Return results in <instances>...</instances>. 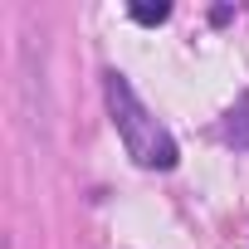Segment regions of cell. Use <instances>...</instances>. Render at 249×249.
Here are the masks:
<instances>
[{
    "instance_id": "1",
    "label": "cell",
    "mask_w": 249,
    "mask_h": 249,
    "mask_svg": "<svg viewBox=\"0 0 249 249\" xmlns=\"http://www.w3.org/2000/svg\"><path fill=\"white\" fill-rule=\"evenodd\" d=\"M103 98H107V112H112V127H117L122 147H127V157H132L137 166H147V171H171V166L181 161L176 137L147 112V103L137 98V88L127 83V73L107 69V73H103Z\"/></svg>"
},
{
    "instance_id": "2",
    "label": "cell",
    "mask_w": 249,
    "mask_h": 249,
    "mask_svg": "<svg viewBox=\"0 0 249 249\" xmlns=\"http://www.w3.org/2000/svg\"><path fill=\"white\" fill-rule=\"evenodd\" d=\"M132 20L137 25H161V20H171V5H166V0H137Z\"/></svg>"
},
{
    "instance_id": "3",
    "label": "cell",
    "mask_w": 249,
    "mask_h": 249,
    "mask_svg": "<svg viewBox=\"0 0 249 249\" xmlns=\"http://www.w3.org/2000/svg\"><path fill=\"white\" fill-rule=\"evenodd\" d=\"M225 142H234V147L249 152V107H239V112L225 122Z\"/></svg>"
}]
</instances>
